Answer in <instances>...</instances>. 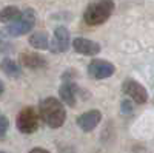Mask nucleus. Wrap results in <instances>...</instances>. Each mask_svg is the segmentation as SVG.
Wrapping results in <instances>:
<instances>
[{"label":"nucleus","instance_id":"obj_1","mask_svg":"<svg viewBox=\"0 0 154 153\" xmlns=\"http://www.w3.org/2000/svg\"><path fill=\"white\" fill-rule=\"evenodd\" d=\"M38 116L49 129H60L66 121V108L57 97H45L38 104Z\"/></svg>","mask_w":154,"mask_h":153},{"label":"nucleus","instance_id":"obj_2","mask_svg":"<svg viewBox=\"0 0 154 153\" xmlns=\"http://www.w3.org/2000/svg\"><path fill=\"white\" fill-rule=\"evenodd\" d=\"M116 5L112 0H93L83 11V22L88 27H99L103 25L114 11Z\"/></svg>","mask_w":154,"mask_h":153},{"label":"nucleus","instance_id":"obj_3","mask_svg":"<svg viewBox=\"0 0 154 153\" xmlns=\"http://www.w3.org/2000/svg\"><path fill=\"white\" fill-rule=\"evenodd\" d=\"M35 27V11L32 8H26L20 11L19 17L6 25L5 28V34L8 37H20V36H25L32 31V28Z\"/></svg>","mask_w":154,"mask_h":153},{"label":"nucleus","instance_id":"obj_4","mask_svg":"<svg viewBox=\"0 0 154 153\" xmlns=\"http://www.w3.org/2000/svg\"><path fill=\"white\" fill-rule=\"evenodd\" d=\"M38 111L35 107L28 105L19 111L17 118H16V125H17V130L23 135H32L37 132L38 129Z\"/></svg>","mask_w":154,"mask_h":153},{"label":"nucleus","instance_id":"obj_5","mask_svg":"<svg viewBox=\"0 0 154 153\" xmlns=\"http://www.w3.org/2000/svg\"><path fill=\"white\" fill-rule=\"evenodd\" d=\"M122 93L137 105L146 104L148 100V93L145 90V87L134 79H125L122 82Z\"/></svg>","mask_w":154,"mask_h":153},{"label":"nucleus","instance_id":"obj_6","mask_svg":"<svg viewBox=\"0 0 154 153\" xmlns=\"http://www.w3.org/2000/svg\"><path fill=\"white\" fill-rule=\"evenodd\" d=\"M116 73V67L105 59H93L88 65V76L96 81L108 79Z\"/></svg>","mask_w":154,"mask_h":153},{"label":"nucleus","instance_id":"obj_7","mask_svg":"<svg viewBox=\"0 0 154 153\" xmlns=\"http://www.w3.org/2000/svg\"><path fill=\"white\" fill-rule=\"evenodd\" d=\"M69 45H71V36H69L68 28L66 27H57L54 30L53 39H51V43H49L48 49H51V53L60 54V53L68 51Z\"/></svg>","mask_w":154,"mask_h":153},{"label":"nucleus","instance_id":"obj_8","mask_svg":"<svg viewBox=\"0 0 154 153\" xmlns=\"http://www.w3.org/2000/svg\"><path fill=\"white\" fill-rule=\"evenodd\" d=\"M100 121H102V113L99 110H88V111H83L82 114H79L75 122L82 132L89 133L100 124Z\"/></svg>","mask_w":154,"mask_h":153},{"label":"nucleus","instance_id":"obj_9","mask_svg":"<svg viewBox=\"0 0 154 153\" xmlns=\"http://www.w3.org/2000/svg\"><path fill=\"white\" fill-rule=\"evenodd\" d=\"M72 49L75 53H79L82 56H97L100 53V43L91 40V39H85V37H75L72 40Z\"/></svg>","mask_w":154,"mask_h":153},{"label":"nucleus","instance_id":"obj_10","mask_svg":"<svg viewBox=\"0 0 154 153\" xmlns=\"http://www.w3.org/2000/svg\"><path fill=\"white\" fill-rule=\"evenodd\" d=\"M77 93H79V87L74 81H63V84L59 88V96L63 105L75 107L77 104Z\"/></svg>","mask_w":154,"mask_h":153},{"label":"nucleus","instance_id":"obj_11","mask_svg":"<svg viewBox=\"0 0 154 153\" xmlns=\"http://www.w3.org/2000/svg\"><path fill=\"white\" fill-rule=\"evenodd\" d=\"M19 62L23 68H28V70H42L46 68L48 65L45 56L38 53H22L19 56Z\"/></svg>","mask_w":154,"mask_h":153},{"label":"nucleus","instance_id":"obj_12","mask_svg":"<svg viewBox=\"0 0 154 153\" xmlns=\"http://www.w3.org/2000/svg\"><path fill=\"white\" fill-rule=\"evenodd\" d=\"M29 45L35 49L45 51L49 48V36L46 31H35L29 36Z\"/></svg>","mask_w":154,"mask_h":153},{"label":"nucleus","instance_id":"obj_13","mask_svg":"<svg viewBox=\"0 0 154 153\" xmlns=\"http://www.w3.org/2000/svg\"><path fill=\"white\" fill-rule=\"evenodd\" d=\"M0 68L8 78H20L22 74V70L17 65V62H14V59L11 57H3L2 62H0Z\"/></svg>","mask_w":154,"mask_h":153},{"label":"nucleus","instance_id":"obj_14","mask_svg":"<svg viewBox=\"0 0 154 153\" xmlns=\"http://www.w3.org/2000/svg\"><path fill=\"white\" fill-rule=\"evenodd\" d=\"M19 14H20V9H19L17 6H12V5L5 6L2 11H0V22L5 23V25H8V23H11V22H14V20L19 17Z\"/></svg>","mask_w":154,"mask_h":153},{"label":"nucleus","instance_id":"obj_15","mask_svg":"<svg viewBox=\"0 0 154 153\" xmlns=\"http://www.w3.org/2000/svg\"><path fill=\"white\" fill-rule=\"evenodd\" d=\"M9 51H12V45L9 42V37L5 33L0 31V54H6Z\"/></svg>","mask_w":154,"mask_h":153},{"label":"nucleus","instance_id":"obj_16","mask_svg":"<svg viewBox=\"0 0 154 153\" xmlns=\"http://www.w3.org/2000/svg\"><path fill=\"white\" fill-rule=\"evenodd\" d=\"M120 111L122 114H133L134 113V102L130 100V99H123L122 104H120Z\"/></svg>","mask_w":154,"mask_h":153},{"label":"nucleus","instance_id":"obj_17","mask_svg":"<svg viewBox=\"0 0 154 153\" xmlns=\"http://www.w3.org/2000/svg\"><path fill=\"white\" fill-rule=\"evenodd\" d=\"M8 129H9V121L5 114L0 113V139H3L8 133Z\"/></svg>","mask_w":154,"mask_h":153},{"label":"nucleus","instance_id":"obj_18","mask_svg":"<svg viewBox=\"0 0 154 153\" xmlns=\"http://www.w3.org/2000/svg\"><path fill=\"white\" fill-rule=\"evenodd\" d=\"M28 153H51V151H48V150L43 148V147H34V148H31Z\"/></svg>","mask_w":154,"mask_h":153},{"label":"nucleus","instance_id":"obj_19","mask_svg":"<svg viewBox=\"0 0 154 153\" xmlns=\"http://www.w3.org/2000/svg\"><path fill=\"white\" fill-rule=\"evenodd\" d=\"M3 91H5V84H3L2 81H0V96L3 94Z\"/></svg>","mask_w":154,"mask_h":153},{"label":"nucleus","instance_id":"obj_20","mask_svg":"<svg viewBox=\"0 0 154 153\" xmlns=\"http://www.w3.org/2000/svg\"><path fill=\"white\" fill-rule=\"evenodd\" d=\"M0 153H6V151H0Z\"/></svg>","mask_w":154,"mask_h":153}]
</instances>
